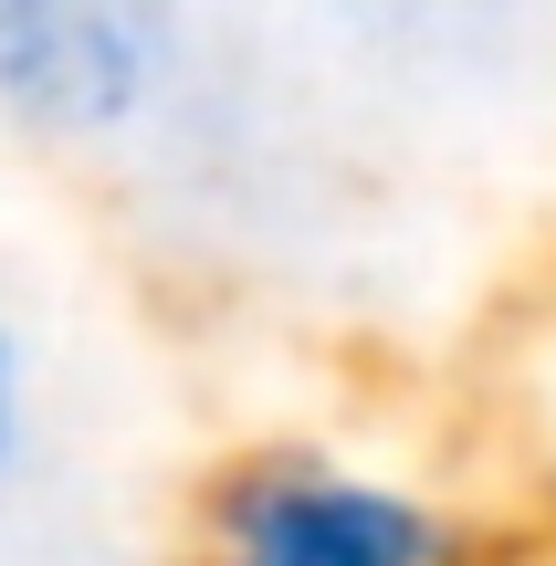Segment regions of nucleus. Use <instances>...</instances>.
<instances>
[{
	"instance_id": "f257e3e1",
	"label": "nucleus",
	"mask_w": 556,
	"mask_h": 566,
	"mask_svg": "<svg viewBox=\"0 0 556 566\" xmlns=\"http://www.w3.org/2000/svg\"><path fill=\"white\" fill-rule=\"evenodd\" d=\"M189 566H504V535L441 472L284 430L210 462Z\"/></svg>"
},
{
	"instance_id": "f03ea898",
	"label": "nucleus",
	"mask_w": 556,
	"mask_h": 566,
	"mask_svg": "<svg viewBox=\"0 0 556 566\" xmlns=\"http://www.w3.org/2000/svg\"><path fill=\"white\" fill-rule=\"evenodd\" d=\"M189 0H0V126L53 158H116L189 95Z\"/></svg>"
},
{
	"instance_id": "7ed1b4c3",
	"label": "nucleus",
	"mask_w": 556,
	"mask_h": 566,
	"mask_svg": "<svg viewBox=\"0 0 556 566\" xmlns=\"http://www.w3.org/2000/svg\"><path fill=\"white\" fill-rule=\"evenodd\" d=\"M32 346H21V325L0 315V493L21 483V462H32Z\"/></svg>"
}]
</instances>
